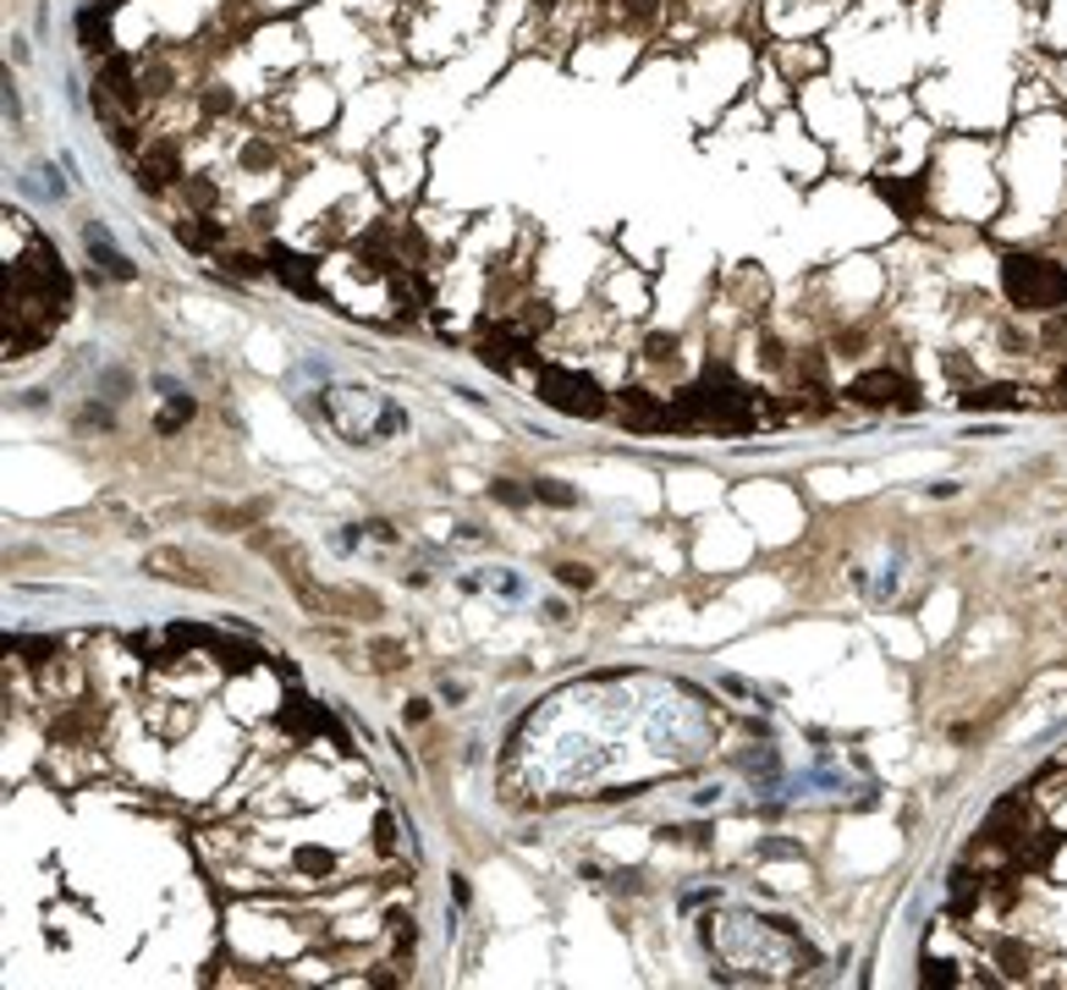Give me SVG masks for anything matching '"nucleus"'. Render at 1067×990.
I'll return each instance as SVG.
<instances>
[{"label": "nucleus", "instance_id": "nucleus-21", "mask_svg": "<svg viewBox=\"0 0 1067 990\" xmlns=\"http://www.w3.org/2000/svg\"><path fill=\"white\" fill-rule=\"evenodd\" d=\"M187 414H193V402H187V397H176V402H171V408L160 414V429H176L182 419H187Z\"/></svg>", "mask_w": 1067, "mask_h": 990}, {"label": "nucleus", "instance_id": "nucleus-3", "mask_svg": "<svg viewBox=\"0 0 1067 990\" xmlns=\"http://www.w3.org/2000/svg\"><path fill=\"white\" fill-rule=\"evenodd\" d=\"M319 408H325L330 429H336V435H347L352 446H369V440H380V435H397V429H402V414H397L386 397L363 391V386H336V391H325V397H319Z\"/></svg>", "mask_w": 1067, "mask_h": 990}, {"label": "nucleus", "instance_id": "nucleus-23", "mask_svg": "<svg viewBox=\"0 0 1067 990\" xmlns=\"http://www.w3.org/2000/svg\"><path fill=\"white\" fill-rule=\"evenodd\" d=\"M627 11L633 17H655V0H627Z\"/></svg>", "mask_w": 1067, "mask_h": 990}, {"label": "nucleus", "instance_id": "nucleus-25", "mask_svg": "<svg viewBox=\"0 0 1067 990\" xmlns=\"http://www.w3.org/2000/svg\"><path fill=\"white\" fill-rule=\"evenodd\" d=\"M1063 386H1067V375H1063Z\"/></svg>", "mask_w": 1067, "mask_h": 990}, {"label": "nucleus", "instance_id": "nucleus-14", "mask_svg": "<svg viewBox=\"0 0 1067 990\" xmlns=\"http://www.w3.org/2000/svg\"><path fill=\"white\" fill-rule=\"evenodd\" d=\"M176 237H182L193 254H209V248L220 243V226H215V221H182V226H176Z\"/></svg>", "mask_w": 1067, "mask_h": 990}, {"label": "nucleus", "instance_id": "nucleus-22", "mask_svg": "<svg viewBox=\"0 0 1067 990\" xmlns=\"http://www.w3.org/2000/svg\"><path fill=\"white\" fill-rule=\"evenodd\" d=\"M187 193H193V204H209V198H215V187H209V182H187Z\"/></svg>", "mask_w": 1067, "mask_h": 990}, {"label": "nucleus", "instance_id": "nucleus-2", "mask_svg": "<svg viewBox=\"0 0 1067 990\" xmlns=\"http://www.w3.org/2000/svg\"><path fill=\"white\" fill-rule=\"evenodd\" d=\"M66 303H72L66 271L55 265V254H50L44 243H33V248L11 265V276H6V319L33 314V325L50 330V325L66 314Z\"/></svg>", "mask_w": 1067, "mask_h": 990}, {"label": "nucleus", "instance_id": "nucleus-5", "mask_svg": "<svg viewBox=\"0 0 1067 990\" xmlns=\"http://www.w3.org/2000/svg\"><path fill=\"white\" fill-rule=\"evenodd\" d=\"M540 402H551L556 414H573V419H601L606 414V391L584 369H562V364L540 375Z\"/></svg>", "mask_w": 1067, "mask_h": 990}, {"label": "nucleus", "instance_id": "nucleus-20", "mask_svg": "<svg viewBox=\"0 0 1067 990\" xmlns=\"http://www.w3.org/2000/svg\"><path fill=\"white\" fill-rule=\"evenodd\" d=\"M298 869H308V875H325V869H330V853L304 848V853H298Z\"/></svg>", "mask_w": 1067, "mask_h": 990}, {"label": "nucleus", "instance_id": "nucleus-15", "mask_svg": "<svg viewBox=\"0 0 1067 990\" xmlns=\"http://www.w3.org/2000/svg\"><path fill=\"white\" fill-rule=\"evenodd\" d=\"M89 248H94V259H100V265H105L111 276H122V282L133 276V265H127V259H122L116 248H105V237H100V232H89Z\"/></svg>", "mask_w": 1067, "mask_h": 990}, {"label": "nucleus", "instance_id": "nucleus-9", "mask_svg": "<svg viewBox=\"0 0 1067 990\" xmlns=\"http://www.w3.org/2000/svg\"><path fill=\"white\" fill-rule=\"evenodd\" d=\"M144 567H150V572H160V578H171V583H209V578H204L198 567L187 562L182 551H171V545L150 551V557H144Z\"/></svg>", "mask_w": 1067, "mask_h": 990}, {"label": "nucleus", "instance_id": "nucleus-13", "mask_svg": "<svg viewBox=\"0 0 1067 990\" xmlns=\"http://www.w3.org/2000/svg\"><path fill=\"white\" fill-rule=\"evenodd\" d=\"M881 198H886L897 215H919V176H909V182H892V176H881Z\"/></svg>", "mask_w": 1067, "mask_h": 990}, {"label": "nucleus", "instance_id": "nucleus-10", "mask_svg": "<svg viewBox=\"0 0 1067 990\" xmlns=\"http://www.w3.org/2000/svg\"><path fill=\"white\" fill-rule=\"evenodd\" d=\"M78 39H83V50H105L111 44V6H83L78 11Z\"/></svg>", "mask_w": 1067, "mask_h": 990}, {"label": "nucleus", "instance_id": "nucleus-16", "mask_svg": "<svg viewBox=\"0 0 1067 990\" xmlns=\"http://www.w3.org/2000/svg\"><path fill=\"white\" fill-rule=\"evenodd\" d=\"M1018 402H1024V391H1013V386H991V391L968 397V408H1018Z\"/></svg>", "mask_w": 1067, "mask_h": 990}, {"label": "nucleus", "instance_id": "nucleus-17", "mask_svg": "<svg viewBox=\"0 0 1067 990\" xmlns=\"http://www.w3.org/2000/svg\"><path fill=\"white\" fill-rule=\"evenodd\" d=\"M534 501H551V507H578V490H567L562 479H540Z\"/></svg>", "mask_w": 1067, "mask_h": 990}, {"label": "nucleus", "instance_id": "nucleus-19", "mask_svg": "<svg viewBox=\"0 0 1067 990\" xmlns=\"http://www.w3.org/2000/svg\"><path fill=\"white\" fill-rule=\"evenodd\" d=\"M490 496H495V501H506V507H523V501H529V490H523V484H512V479H501Z\"/></svg>", "mask_w": 1067, "mask_h": 990}, {"label": "nucleus", "instance_id": "nucleus-12", "mask_svg": "<svg viewBox=\"0 0 1067 990\" xmlns=\"http://www.w3.org/2000/svg\"><path fill=\"white\" fill-rule=\"evenodd\" d=\"M100 89H111L122 105H138V89H133V61L127 55H111L105 72H100Z\"/></svg>", "mask_w": 1067, "mask_h": 990}, {"label": "nucleus", "instance_id": "nucleus-7", "mask_svg": "<svg viewBox=\"0 0 1067 990\" xmlns=\"http://www.w3.org/2000/svg\"><path fill=\"white\" fill-rule=\"evenodd\" d=\"M479 358H484L495 375H517V369L529 364V336H517V330H506V325H490V330L479 336Z\"/></svg>", "mask_w": 1067, "mask_h": 990}, {"label": "nucleus", "instance_id": "nucleus-4", "mask_svg": "<svg viewBox=\"0 0 1067 990\" xmlns=\"http://www.w3.org/2000/svg\"><path fill=\"white\" fill-rule=\"evenodd\" d=\"M1002 292H1007L1018 308L1046 314V308H1063L1067 276H1063V265H1057V259H1040V254H1013V259L1002 265Z\"/></svg>", "mask_w": 1067, "mask_h": 990}, {"label": "nucleus", "instance_id": "nucleus-11", "mask_svg": "<svg viewBox=\"0 0 1067 990\" xmlns=\"http://www.w3.org/2000/svg\"><path fill=\"white\" fill-rule=\"evenodd\" d=\"M176 176H182L176 149H171V143H154L150 154H144V187H165V182H176Z\"/></svg>", "mask_w": 1067, "mask_h": 990}, {"label": "nucleus", "instance_id": "nucleus-24", "mask_svg": "<svg viewBox=\"0 0 1067 990\" xmlns=\"http://www.w3.org/2000/svg\"><path fill=\"white\" fill-rule=\"evenodd\" d=\"M534 6H540V11H551V6H556V0H534Z\"/></svg>", "mask_w": 1067, "mask_h": 990}, {"label": "nucleus", "instance_id": "nucleus-18", "mask_svg": "<svg viewBox=\"0 0 1067 990\" xmlns=\"http://www.w3.org/2000/svg\"><path fill=\"white\" fill-rule=\"evenodd\" d=\"M556 578H562L567 589H589V583H595V572H589L584 562H562L556 567Z\"/></svg>", "mask_w": 1067, "mask_h": 990}, {"label": "nucleus", "instance_id": "nucleus-8", "mask_svg": "<svg viewBox=\"0 0 1067 990\" xmlns=\"http://www.w3.org/2000/svg\"><path fill=\"white\" fill-rule=\"evenodd\" d=\"M270 265H276V276L293 286L298 297H319V282H314V265H308L304 254H293V248H270Z\"/></svg>", "mask_w": 1067, "mask_h": 990}, {"label": "nucleus", "instance_id": "nucleus-1", "mask_svg": "<svg viewBox=\"0 0 1067 990\" xmlns=\"http://www.w3.org/2000/svg\"><path fill=\"white\" fill-rule=\"evenodd\" d=\"M660 429H716V435H743L755 429V391L727 375V369H705L671 408Z\"/></svg>", "mask_w": 1067, "mask_h": 990}, {"label": "nucleus", "instance_id": "nucleus-6", "mask_svg": "<svg viewBox=\"0 0 1067 990\" xmlns=\"http://www.w3.org/2000/svg\"><path fill=\"white\" fill-rule=\"evenodd\" d=\"M848 397L864 402V408H914L919 402L914 380L897 375V369H870V375H859V380L848 386Z\"/></svg>", "mask_w": 1067, "mask_h": 990}]
</instances>
